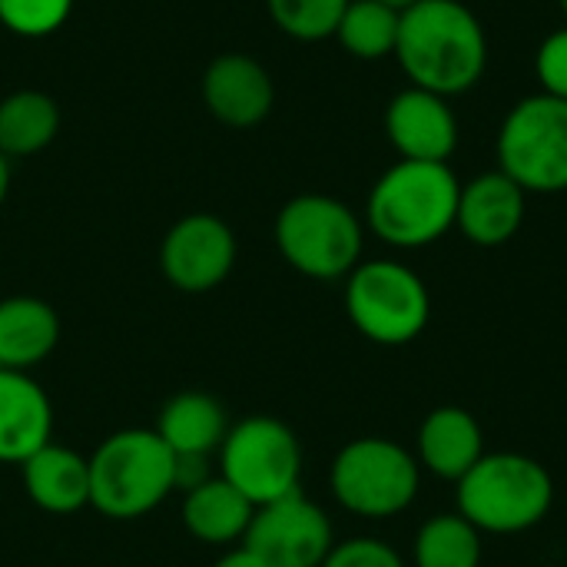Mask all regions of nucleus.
<instances>
[{
  "label": "nucleus",
  "mask_w": 567,
  "mask_h": 567,
  "mask_svg": "<svg viewBox=\"0 0 567 567\" xmlns=\"http://www.w3.org/2000/svg\"><path fill=\"white\" fill-rule=\"evenodd\" d=\"M395 60L412 86L452 100L485 76L488 33L462 0H419L402 10Z\"/></svg>",
  "instance_id": "obj_1"
},
{
  "label": "nucleus",
  "mask_w": 567,
  "mask_h": 567,
  "mask_svg": "<svg viewBox=\"0 0 567 567\" xmlns=\"http://www.w3.org/2000/svg\"><path fill=\"white\" fill-rule=\"evenodd\" d=\"M458 196L462 183L449 163L399 159L375 179L365 223L395 249H422L455 229Z\"/></svg>",
  "instance_id": "obj_2"
},
{
  "label": "nucleus",
  "mask_w": 567,
  "mask_h": 567,
  "mask_svg": "<svg viewBox=\"0 0 567 567\" xmlns=\"http://www.w3.org/2000/svg\"><path fill=\"white\" fill-rule=\"evenodd\" d=\"M176 455L156 429H123L90 455V508L110 522H133L173 495Z\"/></svg>",
  "instance_id": "obj_3"
},
{
  "label": "nucleus",
  "mask_w": 567,
  "mask_h": 567,
  "mask_svg": "<svg viewBox=\"0 0 567 567\" xmlns=\"http://www.w3.org/2000/svg\"><path fill=\"white\" fill-rule=\"evenodd\" d=\"M455 485L458 515L492 535H522L542 525L555 502L548 468L518 452H485Z\"/></svg>",
  "instance_id": "obj_4"
},
{
  "label": "nucleus",
  "mask_w": 567,
  "mask_h": 567,
  "mask_svg": "<svg viewBox=\"0 0 567 567\" xmlns=\"http://www.w3.org/2000/svg\"><path fill=\"white\" fill-rule=\"evenodd\" d=\"M276 246L279 256L306 279L336 282L359 266L365 229L342 199L326 193H302L279 209Z\"/></svg>",
  "instance_id": "obj_5"
},
{
  "label": "nucleus",
  "mask_w": 567,
  "mask_h": 567,
  "mask_svg": "<svg viewBox=\"0 0 567 567\" xmlns=\"http://www.w3.org/2000/svg\"><path fill=\"white\" fill-rule=\"evenodd\" d=\"M346 316L359 336L375 346H409L432 319L429 286L415 269L395 259L359 262L346 276Z\"/></svg>",
  "instance_id": "obj_6"
},
{
  "label": "nucleus",
  "mask_w": 567,
  "mask_h": 567,
  "mask_svg": "<svg viewBox=\"0 0 567 567\" xmlns=\"http://www.w3.org/2000/svg\"><path fill=\"white\" fill-rule=\"evenodd\" d=\"M419 458L392 439L365 435L349 442L329 472L336 502L359 518H395L419 495Z\"/></svg>",
  "instance_id": "obj_7"
},
{
  "label": "nucleus",
  "mask_w": 567,
  "mask_h": 567,
  "mask_svg": "<svg viewBox=\"0 0 567 567\" xmlns=\"http://www.w3.org/2000/svg\"><path fill=\"white\" fill-rule=\"evenodd\" d=\"M219 478H226L256 508L299 488L302 445L296 432L272 415H249L229 425L219 445Z\"/></svg>",
  "instance_id": "obj_8"
},
{
  "label": "nucleus",
  "mask_w": 567,
  "mask_h": 567,
  "mask_svg": "<svg viewBox=\"0 0 567 567\" xmlns=\"http://www.w3.org/2000/svg\"><path fill=\"white\" fill-rule=\"evenodd\" d=\"M498 169L525 193H565L567 100L535 93L508 110L498 130Z\"/></svg>",
  "instance_id": "obj_9"
},
{
  "label": "nucleus",
  "mask_w": 567,
  "mask_h": 567,
  "mask_svg": "<svg viewBox=\"0 0 567 567\" xmlns=\"http://www.w3.org/2000/svg\"><path fill=\"white\" fill-rule=\"evenodd\" d=\"M243 545L266 567H322L332 551V522L302 492L259 505Z\"/></svg>",
  "instance_id": "obj_10"
},
{
  "label": "nucleus",
  "mask_w": 567,
  "mask_h": 567,
  "mask_svg": "<svg viewBox=\"0 0 567 567\" xmlns=\"http://www.w3.org/2000/svg\"><path fill=\"white\" fill-rule=\"evenodd\" d=\"M236 233L213 213H189L169 226L159 246V269L179 292H209L236 266Z\"/></svg>",
  "instance_id": "obj_11"
},
{
  "label": "nucleus",
  "mask_w": 567,
  "mask_h": 567,
  "mask_svg": "<svg viewBox=\"0 0 567 567\" xmlns=\"http://www.w3.org/2000/svg\"><path fill=\"white\" fill-rule=\"evenodd\" d=\"M203 106L229 130L259 126L276 106V83L269 70L249 53H219L199 80Z\"/></svg>",
  "instance_id": "obj_12"
},
{
  "label": "nucleus",
  "mask_w": 567,
  "mask_h": 567,
  "mask_svg": "<svg viewBox=\"0 0 567 567\" xmlns=\"http://www.w3.org/2000/svg\"><path fill=\"white\" fill-rule=\"evenodd\" d=\"M385 136L402 159L449 163L458 150V116L449 96L409 83L385 106Z\"/></svg>",
  "instance_id": "obj_13"
},
{
  "label": "nucleus",
  "mask_w": 567,
  "mask_h": 567,
  "mask_svg": "<svg viewBox=\"0 0 567 567\" xmlns=\"http://www.w3.org/2000/svg\"><path fill=\"white\" fill-rule=\"evenodd\" d=\"M525 206L528 193L512 176H505L502 169L478 173L475 179L462 183L455 229H462L468 243L495 249L518 236L525 223Z\"/></svg>",
  "instance_id": "obj_14"
},
{
  "label": "nucleus",
  "mask_w": 567,
  "mask_h": 567,
  "mask_svg": "<svg viewBox=\"0 0 567 567\" xmlns=\"http://www.w3.org/2000/svg\"><path fill=\"white\" fill-rule=\"evenodd\" d=\"M53 435L50 395L30 372L0 369V462L23 465Z\"/></svg>",
  "instance_id": "obj_15"
},
{
  "label": "nucleus",
  "mask_w": 567,
  "mask_h": 567,
  "mask_svg": "<svg viewBox=\"0 0 567 567\" xmlns=\"http://www.w3.org/2000/svg\"><path fill=\"white\" fill-rule=\"evenodd\" d=\"M485 455V435L472 412L442 405L419 429V465L445 482H462Z\"/></svg>",
  "instance_id": "obj_16"
},
{
  "label": "nucleus",
  "mask_w": 567,
  "mask_h": 567,
  "mask_svg": "<svg viewBox=\"0 0 567 567\" xmlns=\"http://www.w3.org/2000/svg\"><path fill=\"white\" fill-rule=\"evenodd\" d=\"M23 488L27 498L50 515H73L90 505V458L47 442L33 452L23 465Z\"/></svg>",
  "instance_id": "obj_17"
},
{
  "label": "nucleus",
  "mask_w": 567,
  "mask_h": 567,
  "mask_svg": "<svg viewBox=\"0 0 567 567\" xmlns=\"http://www.w3.org/2000/svg\"><path fill=\"white\" fill-rule=\"evenodd\" d=\"M60 346V316L37 296L0 299V369L30 372Z\"/></svg>",
  "instance_id": "obj_18"
},
{
  "label": "nucleus",
  "mask_w": 567,
  "mask_h": 567,
  "mask_svg": "<svg viewBox=\"0 0 567 567\" xmlns=\"http://www.w3.org/2000/svg\"><path fill=\"white\" fill-rule=\"evenodd\" d=\"M229 432V415L209 392L173 395L156 419V435L173 455H213Z\"/></svg>",
  "instance_id": "obj_19"
},
{
  "label": "nucleus",
  "mask_w": 567,
  "mask_h": 567,
  "mask_svg": "<svg viewBox=\"0 0 567 567\" xmlns=\"http://www.w3.org/2000/svg\"><path fill=\"white\" fill-rule=\"evenodd\" d=\"M256 505L243 498L226 478L213 475L196 492L183 495V525L203 545H233L246 538Z\"/></svg>",
  "instance_id": "obj_20"
},
{
  "label": "nucleus",
  "mask_w": 567,
  "mask_h": 567,
  "mask_svg": "<svg viewBox=\"0 0 567 567\" xmlns=\"http://www.w3.org/2000/svg\"><path fill=\"white\" fill-rule=\"evenodd\" d=\"M60 133V106L43 90H13L0 100V153L37 156Z\"/></svg>",
  "instance_id": "obj_21"
},
{
  "label": "nucleus",
  "mask_w": 567,
  "mask_h": 567,
  "mask_svg": "<svg viewBox=\"0 0 567 567\" xmlns=\"http://www.w3.org/2000/svg\"><path fill=\"white\" fill-rule=\"evenodd\" d=\"M399 20H402V13L379 0H349L342 20L336 27V40L355 60L395 56Z\"/></svg>",
  "instance_id": "obj_22"
},
{
  "label": "nucleus",
  "mask_w": 567,
  "mask_h": 567,
  "mask_svg": "<svg viewBox=\"0 0 567 567\" xmlns=\"http://www.w3.org/2000/svg\"><path fill=\"white\" fill-rule=\"evenodd\" d=\"M482 565V532L455 515H435L419 528L415 567H478Z\"/></svg>",
  "instance_id": "obj_23"
},
{
  "label": "nucleus",
  "mask_w": 567,
  "mask_h": 567,
  "mask_svg": "<svg viewBox=\"0 0 567 567\" xmlns=\"http://www.w3.org/2000/svg\"><path fill=\"white\" fill-rule=\"evenodd\" d=\"M272 23L292 40H326L336 37V27L349 7V0H266Z\"/></svg>",
  "instance_id": "obj_24"
},
{
  "label": "nucleus",
  "mask_w": 567,
  "mask_h": 567,
  "mask_svg": "<svg viewBox=\"0 0 567 567\" xmlns=\"http://www.w3.org/2000/svg\"><path fill=\"white\" fill-rule=\"evenodd\" d=\"M73 3L76 0H0V27L23 40H43L70 20Z\"/></svg>",
  "instance_id": "obj_25"
},
{
  "label": "nucleus",
  "mask_w": 567,
  "mask_h": 567,
  "mask_svg": "<svg viewBox=\"0 0 567 567\" xmlns=\"http://www.w3.org/2000/svg\"><path fill=\"white\" fill-rule=\"evenodd\" d=\"M322 567H405L402 555L379 538H349L332 545Z\"/></svg>",
  "instance_id": "obj_26"
},
{
  "label": "nucleus",
  "mask_w": 567,
  "mask_h": 567,
  "mask_svg": "<svg viewBox=\"0 0 567 567\" xmlns=\"http://www.w3.org/2000/svg\"><path fill=\"white\" fill-rule=\"evenodd\" d=\"M535 76L542 83V93L567 100V27L542 40L535 53Z\"/></svg>",
  "instance_id": "obj_27"
},
{
  "label": "nucleus",
  "mask_w": 567,
  "mask_h": 567,
  "mask_svg": "<svg viewBox=\"0 0 567 567\" xmlns=\"http://www.w3.org/2000/svg\"><path fill=\"white\" fill-rule=\"evenodd\" d=\"M213 455H176L173 462V492H196L199 485H206L213 478V465H209Z\"/></svg>",
  "instance_id": "obj_28"
},
{
  "label": "nucleus",
  "mask_w": 567,
  "mask_h": 567,
  "mask_svg": "<svg viewBox=\"0 0 567 567\" xmlns=\"http://www.w3.org/2000/svg\"><path fill=\"white\" fill-rule=\"evenodd\" d=\"M213 567H266V565H262V561H259L246 545H243V548L226 551V555H223V558H219Z\"/></svg>",
  "instance_id": "obj_29"
},
{
  "label": "nucleus",
  "mask_w": 567,
  "mask_h": 567,
  "mask_svg": "<svg viewBox=\"0 0 567 567\" xmlns=\"http://www.w3.org/2000/svg\"><path fill=\"white\" fill-rule=\"evenodd\" d=\"M10 179H13V173H10V159L0 153V209H3V203H7V193H10Z\"/></svg>",
  "instance_id": "obj_30"
},
{
  "label": "nucleus",
  "mask_w": 567,
  "mask_h": 567,
  "mask_svg": "<svg viewBox=\"0 0 567 567\" xmlns=\"http://www.w3.org/2000/svg\"><path fill=\"white\" fill-rule=\"evenodd\" d=\"M379 3H385V7H392V10H399V13H402V10L415 7L419 0H379Z\"/></svg>",
  "instance_id": "obj_31"
},
{
  "label": "nucleus",
  "mask_w": 567,
  "mask_h": 567,
  "mask_svg": "<svg viewBox=\"0 0 567 567\" xmlns=\"http://www.w3.org/2000/svg\"><path fill=\"white\" fill-rule=\"evenodd\" d=\"M561 10H565V17H567V0H561Z\"/></svg>",
  "instance_id": "obj_32"
}]
</instances>
